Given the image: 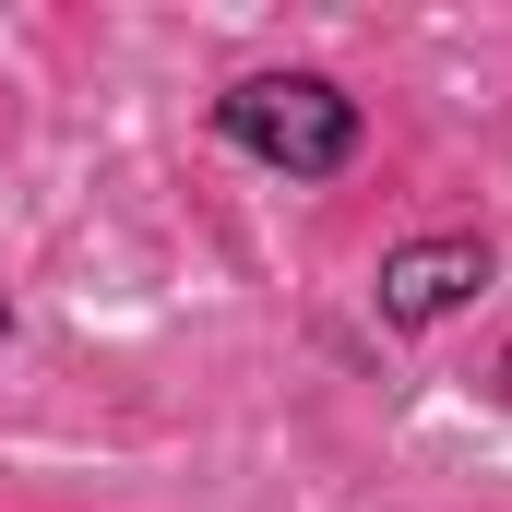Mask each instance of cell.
I'll list each match as a JSON object with an SVG mask.
<instances>
[{"mask_svg":"<svg viewBox=\"0 0 512 512\" xmlns=\"http://www.w3.org/2000/svg\"><path fill=\"white\" fill-rule=\"evenodd\" d=\"M215 120H227V143L251 167H286V179L358 167V96H334L322 72H251V84H227Z\"/></svg>","mask_w":512,"mask_h":512,"instance_id":"6da1fadb","label":"cell"},{"mask_svg":"<svg viewBox=\"0 0 512 512\" xmlns=\"http://www.w3.org/2000/svg\"><path fill=\"white\" fill-rule=\"evenodd\" d=\"M501 262H489V239L477 227H453V239H405V251L382 262V322L393 334H429V322H453V310H477V286H489Z\"/></svg>","mask_w":512,"mask_h":512,"instance_id":"7a4b0ae2","label":"cell"}]
</instances>
